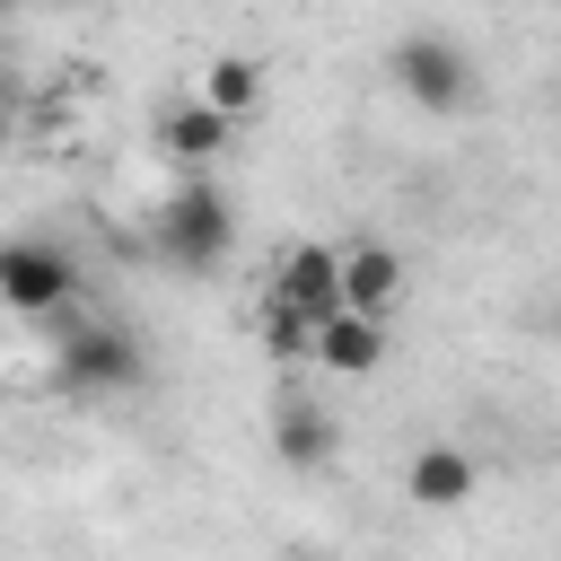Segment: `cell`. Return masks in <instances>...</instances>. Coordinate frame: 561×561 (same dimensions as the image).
<instances>
[{"mask_svg": "<svg viewBox=\"0 0 561 561\" xmlns=\"http://www.w3.org/2000/svg\"><path fill=\"white\" fill-rule=\"evenodd\" d=\"M149 245H158V263H175V272H219L228 245H237V202H228L210 175H184V184L149 210Z\"/></svg>", "mask_w": 561, "mask_h": 561, "instance_id": "6da1fadb", "label": "cell"}, {"mask_svg": "<svg viewBox=\"0 0 561 561\" xmlns=\"http://www.w3.org/2000/svg\"><path fill=\"white\" fill-rule=\"evenodd\" d=\"M61 324V342H53V386L61 394H123V386H140V342L114 324V316H53Z\"/></svg>", "mask_w": 561, "mask_h": 561, "instance_id": "7a4b0ae2", "label": "cell"}, {"mask_svg": "<svg viewBox=\"0 0 561 561\" xmlns=\"http://www.w3.org/2000/svg\"><path fill=\"white\" fill-rule=\"evenodd\" d=\"M0 307H18V316H70L79 307V263H70V245H53V237H0Z\"/></svg>", "mask_w": 561, "mask_h": 561, "instance_id": "3957f363", "label": "cell"}, {"mask_svg": "<svg viewBox=\"0 0 561 561\" xmlns=\"http://www.w3.org/2000/svg\"><path fill=\"white\" fill-rule=\"evenodd\" d=\"M386 70H394V88H403L421 114H465V105H473V53H465L456 35H403V44L386 53Z\"/></svg>", "mask_w": 561, "mask_h": 561, "instance_id": "277c9868", "label": "cell"}, {"mask_svg": "<svg viewBox=\"0 0 561 561\" xmlns=\"http://www.w3.org/2000/svg\"><path fill=\"white\" fill-rule=\"evenodd\" d=\"M333 298H342L351 316H377V324H386V307L403 298V254H394V245H377V237L333 245Z\"/></svg>", "mask_w": 561, "mask_h": 561, "instance_id": "5b68a950", "label": "cell"}, {"mask_svg": "<svg viewBox=\"0 0 561 561\" xmlns=\"http://www.w3.org/2000/svg\"><path fill=\"white\" fill-rule=\"evenodd\" d=\"M333 447H342V430H333L324 403H307V394H280V403H272V456H280L289 473L333 465Z\"/></svg>", "mask_w": 561, "mask_h": 561, "instance_id": "8992f818", "label": "cell"}, {"mask_svg": "<svg viewBox=\"0 0 561 561\" xmlns=\"http://www.w3.org/2000/svg\"><path fill=\"white\" fill-rule=\"evenodd\" d=\"M307 359H316V368H333V377H368V368L386 359V324H377V316H351V307H333V316H316V342H307Z\"/></svg>", "mask_w": 561, "mask_h": 561, "instance_id": "52a82bcc", "label": "cell"}, {"mask_svg": "<svg viewBox=\"0 0 561 561\" xmlns=\"http://www.w3.org/2000/svg\"><path fill=\"white\" fill-rule=\"evenodd\" d=\"M272 307H289V316H333L342 298H333V245H289L280 263H272V289H263Z\"/></svg>", "mask_w": 561, "mask_h": 561, "instance_id": "ba28073f", "label": "cell"}, {"mask_svg": "<svg viewBox=\"0 0 561 561\" xmlns=\"http://www.w3.org/2000/svg\"><path fill=\"white\" fill-rule=\"evenodd\" d=\"M403 491H412L421 508H465V500L482 491V465H473L465 447H421V456L403 465Z\"/></svg>", "mask_w": 561, "mask_h": 561, "instance_id": "9c48e42d", "label": "cell"}, {"mask_svg": "<svg viewBox=\"0 0 561 561\" xmlns=\"http://www.w3.org/2000/svg\"><path fill=\"white\" fill-rule=\"evenodd\" d=\"M158 149H167V158H184V167H210V158L228 149V114H210L202 96H184V105H167V114H158Z\"/></svg>", "mask_w": 561, "mask_h": 561, "instance_id": "30bf717a", "label": "cell"}, {"mask_svg": "<svg viewBox=\"0 0 561 561\" xmlns=\"http://www.w3.org/2000/svg\"><path fill=\"white\" fill-rule=\"evenodd\" d=\"M254 96H263V61H245V53H219V61H210V79H202V105L237 123Z\"/></svg>", "mask_w": 561, "mask_h": 561, "instance_id": "8fae6325", "label": "cell"}, {"mask_svg": "<svg viewBox=\"0 0 561 561\" xmlns=\"http://www.w3.org/2000/svg\"><path fill=\"white\" fill-rule=\"evenodd\" d=\"M263 342H272L280 359H307V342H316V316H289V307H272V298H263Z\"/></svg>", "mask_w": 561, "mask_h": 561, "instance_id": "7c38bea8", "label": "cell"}, {"mask_svg": "<svg viewBox=\"0 0 561 561\" xmlns=\"http://www.w3.org/2000/svg\"><path fill=\"white\" fill-rule=\"evenodd\" d=\"M0 105H18V70L9 61H0Z\"/></svg>", "mask_w": 561, "mask_h": 561, "instance_id": "4fadbf2b", "label": "cell"}, {"mask_svg": "<svg viewBox=\"0 0 561 561\" xmlns=\"http://www.w3.org/2000/svg\"><path fill=\"white\" fill-rule=\"evenodd\" d=\"M9 140H18V105H0V149H9Z\"/></svg>", "mask_w": 561, "mask_h": 561, "instance_id": "5bb4252c", "label": "cell"}, {"mask_svg": "<svg viewBox=\"0 0 561 561\" xmlns=\"http://www.w3.org/2000/svg\"><path fill=\"white\" fill-rule=\"evenodd\" d=\"M280 561H324V552H280Z\"/></svg>", "mask_w": 561, "mask_h": 561, "instance_id": "9a60e30c", "label": "cell"}, {"mask_svg": "<svg viewBox=\"0 0 561 561\" xmlns=\"http://www.w3.org/2000/svg\"><path fill=\"white\" fill-rule=\"evenodd\" d=\"M9 9H18V0H0V18H9Z\"/></svg>", "mask_w": 561, "mask_h": 561, "instance_id": "2e32d148", "label": "cell"}]
</instances>
